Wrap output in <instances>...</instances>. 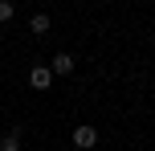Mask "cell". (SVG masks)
<instances>
[{"mask_svg":"<svg viewBox=\"0 0 155 151\" xmlns=\"http://www.w3.org/2000/svg\"><path fill=\"white\" fill-rule=\"evenodd\" d=\"M49 82H53V70H49V65H33L29 86H33V90H49Z\"/></svg>","mask_w":155,"mask_h":151,"instance_id":"obj_1","label":"cell"},{"mask_svg":"<svg viewBox=\"0 0 155 151\" xmlns=\"http://www.w3.org/2000/svg\"><path fill=\"white\" fill-rule=\"evenodd\" d=\"M74 143L78 147H94L98 143V131H94L90 123H82V127H74Z\"/></svg>","mask_w":155,"mask_h":151,"instance_id":"obj_2","label":"cell"},{"mask_svg":"<svg viewBox=\"0 0 155 151\" xmlns=\"http://www.w3.org/2000/svg\"><path fill=\"white\" fill-rule=\"evenodd\" d=\"M49 70H53V74H74V57H70V53H57Z\"/></svg>","mask_w":155,"mask_h":151,"instance_id":"obj_3","label":"cell"},{"mask_svg":"<svg viewBox=\"0 0 155 151\" xmlns=\"http://www.w3.org/2000/svg\"><path fill=\"white\" fill-rule=\"evenodd\" d=\"M0 151H21V131H8L0 139Z\"/></svg>","mask_w":155,"mask_h":151,"instance_id":"obj_4","label":"cell"},{"mask_svg":"<svg viewBox=\"0 0 155 151\" xmlns=\"http://www.w3.org/2000/svg\"><path fill=\"white\" fill-rule=\"evenodd\" d=\"M33 33H49V16H45V12L33 16Z\"/></svg>","mask_w":155,"mask_h":151,"instance_id":"obj_5","label":"cell"},{"mask_svg":"<svg viewBox=\"0 0 155 151\" xmlns=\"http://www.w3.org/2000/svg\"><path fill=\"white\" fill-rule=\"evenodd\" d=\"M12 12H16V8H12V0H0V25H4V21H12Z\"/></svg>","mask_w":155,"mask_h":151,"instance_id":"obj_6","label":"cell"}]
</instances>
